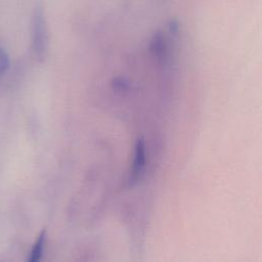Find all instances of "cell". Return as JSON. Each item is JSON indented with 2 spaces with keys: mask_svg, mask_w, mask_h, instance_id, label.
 Wrapping results in <instances>:
<instances>
[{
  "mask_svg": "<svg viewBox=\"0 0 262 262\" xmlns=\"http://www.w3.org/2000/svg\"><path fill=\"white\" fill-rule=\"evenodd\" d=\"M48 49V31L43 8L36 7L32 21V51L37 60L43 61Z\"/></svg>",
  "mask_w": 262,
  "mask_h": 262,
  "instance_id": "1",
  "label": "cell"
},
{
  "mask_svg": "<svg viewBox=\"0 0 262 262\" xmlns=\"http://www.w3.org/2000/svg\"><path fill=\"white\" fill-rule=\"evenodd\" d=\"M145 162H146V156H145V143L142 138H137L135 142V147H134V158H133V163H132V168L130 171V177H129V182L130 184L136 183L145 167Z\"/></svg>",
  "mask_w": 262,
  "mask_h": 262,
  "instance_id": "2",
  "label": "cell"
},
{
  "mask_svg": "<svg viewBox=\"0 0 262 262\" xmlns=\"http://www.w3.org/2000/svg\"><path fill=\"white\" fill-rule=\"evenodd\" d=\"M45 243H46V231L42 230L38 237L36 238L31 252L29 254V257L27 259V262H41L44 254L45 249Z\"/></svg>",
  "mask_w": 262,
  "mask_h": 262,
  "instance_id": "3",
  "label": "cell"
},
{
  "mask_svg": "<svg viewBox=\"0 0 262 262\" xmlns=\"http://www.w3.org/2000/svg\"><path fill=\"white\" fill-rule=\"evenodd\" d=\"M150 51L152 53V55L161 60L166 52V46H165V40L163 38L162 34H156L151 40L150 43Z\"/></svg>",
  "mask_w": 262,
  "mask_h": 262,
  "instance_id": "4",
  "label": "cell"
},
{
  "mask_svg": "<svg viewBox=\"0 0 262 262\" xmlns=\"http://www.w3.org/2000/svg\"><path fill=\"white\" fill-rule=\"evenodd\" d=\"M9 68V57L6 51L0 45V76L3 75Z\"/></svg>",
  "mask_w": 262,
  "mask_h": 262,
  "instance_id": "5",
  "label": "cell"
}]
</instances>
